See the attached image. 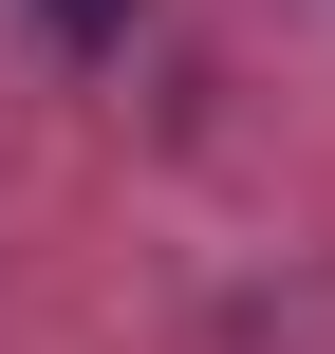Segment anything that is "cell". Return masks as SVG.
Wrapping results in <instances>:
<instances>
[{"label": "cell", "mask_w": 335, "mask_h": 354, "mask_svg": "<svg viewBox=\"0 0 335 354\" xmlns=\"http://www.w3.org/2000/svg\"><path fill=\"white\" fill-rule=\"evenodd\" d=\"M37 19H56V37H112V19H131V0H37Z\"/></svg>", "instance_id": "cell-1"}]
</instances>
